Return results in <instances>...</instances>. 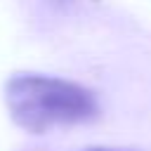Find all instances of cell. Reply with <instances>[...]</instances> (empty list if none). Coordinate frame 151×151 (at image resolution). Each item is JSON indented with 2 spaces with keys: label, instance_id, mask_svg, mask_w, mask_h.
<instances>
[{
  "label": "cell",
  "instance_id": "obj_1",
  "mask_svg": "<svg viewBox=\"0 0 151 151\" xmlns=\"http://www.w3.org/2000/svg\"><path fill=\"white\" fill-rule=\"evenodd\" d=\"M5 99L12 120L33 134L57 125L92 123L99 116V101L92 90L54 76L17 73L7 80Z\"/></svg>",
  "mask_w": 151,
  "mask_h": 151
},
{
  "label": "cell",
  "instance_id": "obj_2",
  "mask_svg": "<svg viewBox=\"0 0 151 151\" xmlns=\"http://www.w3.org/2000/svg\"><path fill=\"white\" fill-rule=\"evenodd\" d=\"M87 151H118V149H87Z\"/></svg>",
  "mask_w": 151,
  "mask_h": 151
}]
</instances>
